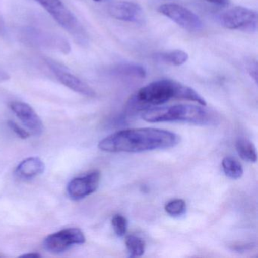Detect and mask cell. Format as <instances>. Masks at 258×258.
<instances>
[{
  "label": "cell",
  "instance_id": "6da1fadb",
  "mask_svg": "<svg viewBox=\"0 0 258 258\" xmlns=\"http://www.w3.org/2000/svg\"><path fill=\"white\" fill-rule=\"evenodd\" d=\"M179 136L157 128H134L111 134L99 143L100 150L107 152H148L170 149L179 144Z\"/></svg>",
  "mask_w": 258,
  "mask_h": 258
},
{
  "label": "cell",
  "instance_id": "7a4b0ae2",
  "mask_svg": "<svg viewBox=\"0 0 258 258\" xmlns=\"http://www.w3.org/2000/svg\"><path fill=\"white\" fill-rule=\"evenodd\" d=\"M173 99L192 101L203 106L207 105L205 99L191 87L173 80L162 79L140 88L128 101L127 108L131 111H143L163 105Z\"/></svg>",
  "mask_w": 258,
  "mask_h": 258
},
{
  "label": "cell",
  "instance_id": "3957f363",
  "mask_svg": "<svg viewBox=\"0 0 258 258\" xmlns=\"http://www.w3.org/2000/svg\"><path fill=\"white\" fill-rule=\"evenodd\" d=\"M142 118L149 123L183 122L209 126L216 124L219 117L215 113L203 105L179 104L172 106L148 108L142 114Z\"/></svg>",
  "mask_w": 258,
  "mask_h": 258
},
{
  "label": "cell",
  "instance_id": "277c9868",
  "mask_svg": "<svg viewBox=\"0 0 258 258\" xmlns=\"http://www.w3.org/2000/svg\"><path fill=\"white\" fill-rule=\"evenodd\" d=\"M62 27L76 38L84 40V31L75 15L61 0H35Z\"/></svg>",
  "mask_w": 258,
  "mask_h": 258
},
{
  "label": "cell",
  "instance_id": "5b68a950",
  "mask_svg": "<svg viewBox=\"0 0 258 258\" xmlns=\"http://www.w3.org/2000/svg\"><path fill=\"white\" fill-rule=\"evenodd\" d=\"M257 13L254 10L243 7L229 9L220 15L222 26L229 30L256 32L257 30Z\"/></svg>",
  "mask_w": 258,
  "mask_h": 258
},
{
  "label": "cell",
  "instance_id": "8992f818",
  "mask_svg": "<svg viewBox=\"0 0 258 258\" xmlns=\"http://www.w3.org/2000/svg\"><path fill=\"white\" fill-rule=\"evenodd\" d=\"M158 12L186 31L196 32L203 28L200 18L182 6L176 4H163L158 8Z\"/></svg>",
  "mask_w": 258,
  "mask_h": 258
},
{
  "label": "cell",
  "instance_id": "52a82bcc",
  "mask_svg": "<svg viewBox=\"0 0 258 258\" xmlns=\"http://www.w3.org/2000/svg\"><path fill=\"white\" fill-rule=\"evenodd\" d=\"M86 241L84 232L78 228L63 229L49 235L43 242L46 250L53 253L66 251L75 244H82Z\"/></svg>",
  "mask_w": 258,
  "mask_h": 258
},
{
  "label": "cell",
  "instance_id": "ba28073f",
  "mask_svg": "<svg viewBox=\"0 0 258 258\" xmlns=\"http://www.w3.org/2000/svg\"><path fill=\"white\" fill-rule=\"evenodd\" d=\"M46 62L51 71L53 72L57 79L63 85L84 96H89V97H93L96 96V93L92 87L75 75L71 73L67 68L51 59H46Z\"/></svg>",
  "mask_w": 258,
  "mask_h": 258
},
{
  "label": "cell",
  "instance_id": "9c48e42d",
  "mask_svg": "<svg viewBox=\"0 0 258 258\" xmlns=\"http://www.w3.org/2000/svg\"><path fill=\"white\" fill-rule=\"evenodd\" d=\"M100 178V172L95 170L85 176L72 179L68 185L69 197L73 200H80L90 196L97 190Z\"/></svg>",
  "mask_w": 258,
  "mask_h": 258
},
{
  "label": "cell",
  "instance_id": "30bf717a",
  "mask_svg": "<svg viewBox=\"0 0 258 258\" xmlns=\"http://www.w3.org/2000/svg\"><path fill=\"white\" fill-rule=\"evenodd\" d=\"M10 107L33 135L38 137L43 134V122L32 107L22 102H11Z\"/></svg>",
  "mask_w": 258,
  "mask_h": 258
},
{
  "label": "cell",
  "instance_id": "8fae6325",
  "mask_svg": "<svg viewBox=\"0 0 258 258\" xmlns=\"http://www.w3.org/2000/svg\"><path fill=\"white\" fill-rule=\"evenodd\" d=\"M108 12L113 18L123 22L140 23L143 20V9L132 1H116L109 6Z\"/></svg>",
  "mask_w": 258,
  "mask_h": 258
},
{
  "label": "cell",
  "instance_id": "7c38bea8",
  "mask_svg": "<svg viewBox=\"0 0 258 258\" xmlns=\"http://www.w3.org/2000/svg\"><path fill=\"white\" fill-rule=\"evenodd\" d=\"M45 170V164L37 157L28 158L18 165L16 174L21 179H31L42 174Z\"/></svg>",
  "mask_w": 258,
  "mask_h": 258
},
{
  "label": "cell",
  "instance_id": "4fadbf2b",
  "mask_svg": "<svg viewBox=\"0 0 258 258\" xmlns=\"http://www.w3.org/2000/svg\"><path fill=\"white\" fill-rule=\"evenodd\" d=\"M235 147L238 155L244 161L253 163L257 161L256 147L250 140L245 138H239L237 140Z\"/></svg>",
  "mask_w": 258,
  "mask_h": 258
},
{
  "label": "cell",
  "instance_id": "5bb4252c",
  "mask_svg": "<svg viewBox=\"0 0 258 258\" xmlns=\"http://www.w3.org/2000/svg\"><path fill=\"white\" fill-rule=\"evenodd\" d=\"M222 167L226 176L231 179H239L244 173L242 166L239 161L233 157L228 156L223 158Z\"/></svg>",
  "mask_w": 258,
  "mask_h": 258
},
{
  "label": "cell",
  "instance_id": "9a60e30c",
  "mask_svg": "<svg viewBox=\"0 0 258 258\" xmlns=\"http://www.w3.org/2000/svg\"><path fill=\"white\" fill-rule=\"evenodd\" d=\"M162 61L174 66H181L185 64L188 59V55L180 49L166 52L160 55Z\"/></svg>",
  "mask_w": 258,
  "mask_h": 258
},
{
  "label": "cell",
  "instance_id": "2e32d148",
  "mask_svg": "<svg viewBox=\"0 0 258 258\" xmlns=\"http://www.w3.org/2000/svg\"><path fill=\"white\" fill-rule=\"evenodd\" d=\"M116 73L119 75H126L129 77H136V78H145L146 72L143 66L135 64H119L114 69Z\"/></svg>",
  "mask_w": 258,
  "mask_h": 258
},
{
  "label": "cell",
  "instance_id": "e0dca14e",
  "mask_svg": "<svg viewBox=\"0 0 258 258\" xmlns=\"http://www.w3.org/2000/svg\"><path fill=\"white\" fill-rule=\"evenodd\" d=\"M125 244L131 256H141L144 253L146 244L142 238L135 235H128L125 240Z\"/></svg>",
  "mask_w": 258,
  "mask_h": 258
},
{
  "label": "cell",
  "instance_id": "ac0fdd59",
  "mask_svg": "<svg viewBox=\"0 0 258 258\" xmlns=\"http://www.w3.org/2000/svg\"><path fill=\"white\" fill-rule=\"evenodd\" d=\"M166 212L173 217L182 215L186 210V204L182 199H177L170 201L164 207Z\"/></svg>",
  "mask_w": 258,
  "mask_h": 258
},
{
  "label": "cell",
  "instance_id": "d6986e66",
  "mask_svg": "<svg viewBox=\"0 0 258 258\" xmlns=\"http://www.w3.org/2000/svg\"><path fill=\"white\" fill-rule=\"evenodd\" d=\"M113 229L118 237H122L126 234L127 230L128 223L126 219L121 214H116L111 220Z\"/></svg>",
  "mask_w": 258,
  "mask_h": 258
},
{
  "label": "cell",
  "instance_id": "ffe728a7",
  "mask_svg": "<svg viewBox=\"0 0 258 258\" xmlns=\"http://www.w3.org/2000/svg\"><path fill=\"white\" fill-rule=\"evenodd\" d=\"M9 126L11 128L12 131H14L20 138L28 139L30 137V134L26 131V130L22 128V126H19L16 122L10 120L8 122Z\"/></svg>",
  "mask_w": 258,
  "mask_h": 258
},
{
  "label": "cell",
  "instance_id": "44dd1931",
  "mask_svg": "<svg viewBox=\"0 0 258 258\" xmlns=\"http://www.w3.org/2000/svg\"><path fill=\"white\" fill-rule=\"evenodd\" d=\"M247 70L255 82H257V64L256 61H250L247 66Z\"/></svg>",
  "mask_w": 258,
  "mask_h": 258
},
{
  "label": "cell",
  "instance_id": "7402d4cb",
  "mask_svg": "<svg viewBox=\"0 0 258 258\" xmlns=\"http://www.w3.org/2000/svg\"><path fill=\"white\" fill-rule=\"evenodd\" d=\"M253 244H244V245H235L234 247V249L235 250H238V251H243V250H249V249L252 248L253 247Z\"/></svg>",
  "mask_w": 258,
  "mask_h": 258
},
{
  "label": "cell",
  "instance_id": "603a6c76",
  "mask_svg": "<svg viewBox=\"0 0 258 258\" xmlns=\"http://www.w3.org/2000/svg\"><path fill=\"white\" fill-rule=\"evenodd\" d=\"M207 1L211 4L220 6H224L227 4V0H207Z\"/></svg>",
  "mask_w": 258,
  "mask_h": 258
},
{
  "label": "cell",
  "instance_id": "cb8c5ba5",
  "mask_svg": "<svg viewBox=\"0 0 258 258\" xmlns=\"http://www.w3.org/2000/svg\"><path fill=\"white\" fill-rule=\"evenodd\" d=\"M22 257H29V258H37L40 257V255L39 253H26V254L22 255Z\"/></svg>",
  "mask_w": 258,
  "mask_h": 258
},
{
  "label": "cell",
  "instance_id": "d4e9b609",
  "mask_svg": "<svg viewBox=\"0 0 258 258\" xmlns=\"http://www.w3.org/2000/svg\"><path fill=\"white\" fill-rule=\"evenodd\" d=\"M94 1H96V2H101L102 0H94Z\"/></svg>",
  "mask_w": 258,
  "mask_h": 258
}]
</instances>
